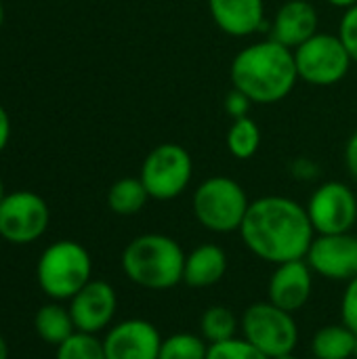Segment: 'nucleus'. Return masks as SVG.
Returning <instances> with one entry per match:
<instances>
[{
	"label": "nucleus",
	"mask_w": 357,
	"mask_h": 359,
	"mask_svg": "<svg viewBox=\"0 0 357 359\" xmlns=\"http://www.w3.org/2000/svg\"><path fill=\"white\" fill-rule=\"evenodd\" d=\"M314 276L305 259L274 265L267 282V301L288 313L301 311L311 299Z\"/></svg>",
	"instance_id": "4468645a"
},
{
	"label": "nucleus",
	"mask_w": 357,
	"mask_h": 359,
	"mask_svg": "<svg viewBox=\"0 0 357 359\" xmlns=\"http://www.w3.org/2000/svg\"><path fill=\"white\" fill-rule=\"evenodd\" d=\"M57 359H107L103 341L97 334L74 332L65 343L57 347Z\"/></svg>",
	"instance_id": "b1692460"
},
{
	"label": "nucleus",
	"mask_w": 357,
	"mask_h": 359,
	"mask_svg": "<svg viewBox=\"0 0 357 359\" xmlns=\"http://www.w3.org/2000/svg\"><path fill=\"white\" fill-rule=\"evenodd\" d=\"M292 53L299 78L314 86L339 84L353 63L339 34L328 32H318Z\"/></svg>",
	"instance_id": "6e6552de"
},
{
	"label": "nucleus",
	"mask_w": 357,
	"mask_h": 359,
	"mask_svg": "<svg viewBox=\"0 0 357 359\" xmlns=\"http://www.w3.org/2000/svg\"><path fill=\"white\" fill-rule=\"evenodd\" d=\"M231 84L257 105H269L286 99L297 80L295 53L267 38L242 48L231 61Z\"/></svg>",
	"instance_id": "f03ea898"
},
{
	"label": "nucleus",
	"mask_w": 357,
	"mask_h": 359,
	"mask_svg": "<svg viewBox=\"0 0 357 359\" xmlns=\"http://www.w3.org/2000/svg\"><path fill=\"white\" fill-rule=\"evenodd\" d=\"M305 261L316 276L347 284L357 278V236L353 231L316 236Z\"/></svg>",
	"instance_id": "9b49d317"
},
{
	"label": "nucleus",
	"mask_w": 357,
	"mask_h": 359,
	"mask_svg": "<svg viewBox=\"0 0 357 359\" xmlns=\"http://www.w3.org/2000/svg\"><path fill=\"white\" fill-rule=\"evenodd\" d=\"M4 200V185H2V181H0V202Z\"/></svg>",
	"instance_id": "72a5a7b5"
},
{
	"label": "nucleus",
	"mask_w": 357,
	"mask_h": 359,
	"mask_svg": "<svg viewBox=\"0 0 357 359\" xmlns=\"http://www.w3.org/2000/svg\"><path fill=\"white\" fill-rule=\"evenodd\" d=\"M261 145V130L259 124L244 116V118H236L227 130V149L234 158L238 160H250Z\"/></svg>",
	"instance_id": "4be33fe9"
},
{
	"label": "nucleus",
	"mask_w": 357,
	"mask_h": 359,
	"mask_svg": "<svg viewBox=\"0 0 357 359\" xmlns=\"http://www.w3.org/2000/svg\"><path fill=\"white\" fill-rule=\"evenodd\" d=\"M250 105H252V101H250L244 93H240L238 88H234V90L227 95V99H225V109H227V114H229L234 120H236V118L248 116Z\"/></svg>",
	"instance_id": "cd10ccee"
},
{
	"label": "nucleus",
	"mask_w": 357,
	"mask_h": 359,
	"mask_svg": "<svg viewBox=\"0 0 357 359\" xmlns=\"http://www.w3.org/2000/svg\"><path fill=\"white\" fill-rule=\"evenodd\" d=\"M194 162L189 151L179 143L156 145L143 160L139 179L149 198L168 202L179 198L191 183Z\"/></svg>",
	"instance_id": "0eeeda50"
},
{
	"label": "nucleus",
	"mask_w": 357,
	"mask_h": 359,
	"mask_svg": "<svg viewBox=\"0 0 357 359\" xmlns=\"http://www.w3.org/2000/svg\"><path fill=\"white\" fill-rule=\"evenodd\" d=\"M187 252L166 233H143L126 244L122 250L124 276L145 290H170L183 284Z\"/></svg>",
	"instance_id": "7ed1b4c3"
},
{
	"label": "nucleus",
	"mask_w": 357,
	"mask_h": 359,
	"mask_svg": "<svg viewBox=\"0 0 357 359\" xmlns=\"http://www.w3.org/2000/svg\"><path fill=\"white\" fill-rule=\"evenodd\" d=\"M356 358H357V353H356Z\"/></svg>",
	"instance_id": "c9c22d12"
},
{
	"label": "nucleus",
	"mask_w": 357,
	"mask_h": 359,
	"mask_svg": "<svg viewBox=\"0 0 357 359\" xmlns=\"http://www.w3.org/2000/svg\"><path fill=\"white\" fill-rule=\"evenodd\" d=\"M227 273V252L213 242L198 244L185 257L183 284L189 288H210Z\"/></svg>",
	"instance_id": "f3484780"
},
{
	"label": "nucleus",
	"mask_w": 357,
	"mask_h": 359,
	"mask_svg": "<svg viewBox=\"0 0 357 359\" xmlns=\"http://www.w3.org/2000/svg\"><path fill=\"white\" fill-rule=\"evenodd\" d=\"M208 343L194 332H175L162 341L158 359H206Z\"/></svg>",
	"instance_id": "5701e85b"
},
{
	"label": "nucleus",
	"mask_w": 357,
	"mask_h": 359,
	"mask_svg": "<svg viewBox=\"0 0 357 359\" xmlns=\"http://www.w3.org/2000/svg\"><path fill=\"white\" fill-rule=\"evenodd\" d=\"M162 341L160 330L151 322L130 318L107 330L103 349L107 359H158Z\"/></svg>",
	"instance_id": "f8f14e48"
},
{
	"label": "nucleus",
	"mask_w": 357,
	"mask_h": 359,
	"mask_svg": "<svg viewBox=\"0 0 357 359\" xmlns=\"http://www.w3.org/2000/svg\"><path fill=\"white\" fill-rule=\"evenodd\" d=\"M318 27H320V17L311 2L288 0L276 13L269 38L295 50L297 46L307 42L311 36H316Z\"/></svg>",
	"instance_id": "2eb2a0df"
},
{
	"label": "nucleus",
	"mask_w": 357,
	"mask_h": 359,
	"mask_svg": "<svg viewBox=\"0 0 357 359\" xmlns=\"http://www.w3.org/2000/svg\"><path fill=\"white\" fill-rule=\"evenodd\" d=\"M311 353L316 359H351L357 353V334L345 324L322 326L311 339Z\"/></svg>",
	"instance_id": "a211bd4d"
},
{
	"label": "nucleus",
	"mask_w": 357,
	"mask_h": 359,
	"mask_svg": "<svg viewBox=\"0 0 357 359\" xmlns=\"http://www.w3.org/2000/svg\"><path fill=\"white\" fill-rule=\"evenodd\" d=\"M250 200L244 187L231 177H208L202 181L191 198L196 221L213 233L240 231L248 212Z\"/></svg>",
	"instance_id": "39448f33"
},
{
	"label": "nucleus",
	"mask_w": 357,
	"mask_h": 359,
	"mask_svg": "<svg viewBox=\"0 0 357 359\" xmlns=\"http://www.w3.org/2000/svg\"><path fill=\"white\" fill-rule=\"evenodd\" d=\"M328 4H332V6H337V8H351V6H356L357 0H326Z\"/></svg>",
	"instance_id": "7c9ffc66"
},
{
	"label": "nucleus",
	"mask_w": 357,
	"mask_h": 359,
	"mask_svg": "<svg viewBox=\"0 0 357 359\" xmlns=\"http://www.w3.org/2000/svg\"><path fill=\"white\" fill-rule=\"evenodd\" d=\"M206 359H269L263 355L255 345H250L246 339L236 337L223 343H215L208 345V353Z\"/></svg>",
	"instance_id": "393cba45"
},
{
	"label": "nucleus",
	"mask_w": 357,
	"mask_h": 359,
	"mask_svg": "<svg viewBox=\"0 0 357 359\" xmlns=\"http://www.w3.org/2000/svg\"><path fill=\"white\" fill-rule=\"evenodd\" d=\"M8 137H11V120H8V114H6V109L0 105V151L6 147V143H8Z\"/></svg>",
	"instance_id": "c756f323"
},
{
	"label": "nucleus",
	"mask_w": 357,
	"mask_h": 359,
	"mask_svg": "<svg viewBox=\"0 0 357 359\" xmlns=\"http://www.w3.org/2000/svg\"><path fill=\"white\" fill-rule=\"evenodd\" d=\"M2 17H4V11H2V4H0V23H2Z\"/></svg>",
	"instance_id": "f704fd0d"
},
{
	"label": "nucleus",
	"mask_w": 357,
	"mask_h": 359,
	"mask_svg": "<svg viewBox=\"0 0 357 359\" xmlns=\"http://www.w3.org/2000/svg\"><path fill=\"white\" fill-rule=\"evenodd\" d=\"M341 324L357 334V278L345 284L341 297Z\"/></svg>",
	"instance_id": "bb28decb"
},
{
	"label": "nucleus",
	"mask_w": 357,
	"mask_h": 359,
	"mask_svg": "<svg viewBox=\"0 0 357 359\" xmlns=\"http://www.w3.org/2000/svg\"><path fill=\"white\" fill-rule=\"evenodd\" d=\"M307 215L316 236L347 233L357 223L356 191L341 181L322 183L307 202Z\"/></svg>",
	"instance_id": "1a4fd4ad"
},
{
	"label": "nucleus",
	"mask_w": 357,
	"mask_h": 359,
	"mask_svg": "<svg viewBox=\"0 0 357 359\" xmlns=\"http://www.w3.org/2000/svg\"><path fill=\"white\" fill-rule=\"evenodd\" d=\"M118 309V297L112 284L90 280L74 299H69V313L78 332L97 334L105 330Z\"/></svg>",
	"instance_id": "ddd939ff"
},
{
	"label": "nucleus",
	"mask_w": 357,
	"mask_h": 359,
	"mask_svg": "<svg viewBox=\"0 0 357 359\" xmlns=\"http://www.w3.org/2000/svg\"><path fill=\"white\" fill-rule=\"evenodd\" d=\"M244 246L261 261L282 265L305 259L316 238L307 208L286 196H263L250 202L240 227Z\"/></svg>",
	"instance_id": "f257e3e1"
},
{
	"label": "nucleus",
	"mask_w": 357,
	"mask_h": 359,
	"mask_svg": "<svg viewBox=\"0 0 357 359\" xmlns=\"http://www.w3.org/2000/svg\"><path fill=\"white\" fill-rule=\"evenodd\" d=\"M339 38L345 44L353 63H357V4L345 11L341 25H339Z\"/></svg>",
	"instance_id": "a878e982"
},
{
	"label": "nucleus",
	"mask_w": 357,
	"mask_h": 359,
	"mask_svg": "<svg viewBox=\"0 0 357 359\" xmlns=\"http://www.w3.org/2000/svg\"><path fill=\"white\" fill-rule=\"evenodd\" d=\"M36 278L44 294L50 299H74L93 280L90 255L74 240H59L40 255Z\"/></svg>",
	"instance_id": "20e7f679"
},
{
	"label": "nucleus",
	"mask_w": 357,
	"mask_h": 359,
	"mask_svg": "<svg viewBox=\"0 0 357 359\" xmlns=\"http://www.w3.org/2000/svg\"><path fill=\"white\" fill-rule=\"evenodd\" d=\"M276 359H299L295 353H288V355H282V358H276Z\"/></svg>",
	"instance_id": "473e14b6"
},
{
	"label": "nucleus",
	"mask_w": 357,
	"mask_h": 359,
	"mask_svg": "<svg viewBox=\"0 0 357 359\" xmlns=\"http://www.w3.org/2000/svg\"><path fill=\"white\" fill-rule=\"evenodd\" d=\"M240 332L269 359L295 353L299 345V326L295 313L276 307L269 301L252 303L240 318Z\"/></svg>",
	"instance_id": "423d86ee"
},
{
	"label": "nucleus",
	"mask_w": 357,
	"mask_h": 359,
	"mask_svg": "<svg viewBox=\"0 0 357 359\" xmlns=\"http://www.w3.org/2000/svg\"><path fill=\"white\" fill-rule=\"evenodd\" d=\"M34 328L38 332V337L48 343V345H61L65 343L76 330L74 326V320H72V313L69 309L57 305V303H50V305H44L36 311V318H34Z\"/></svg>",
	"instance_id": "6ab92c4d"
},
{
	"label": "nucleus",
	"mask_w": 357,
	"mask_h": 359,
	"mask_svg": "<svg viewBox=\"0 0 357 359\" xmlns=\"http://www.w3.org/2000/svg\"><path fill=\"white\" fill-rule=\"evenodd\" d=\"M238 330H240V320L225 305H210L200 318V337L208 345L236 339Z\"/></svg>",
	"instance_id": "412c9836"
},
{
	"label": "nucleus",
	"mask_w": 357,
	"mask_h": 359,
	"mask_svg": "<svg viewBox=\"0 0 357 359\" xmlns=\"http://www.w3.org/2000/svg\"><path fill=\"white\" fill-rule=\"evenodd\" d=\"M345 166L351 175V179L357 183V130L349 137L345 147Z\"/></svg>",
	"instance_id": "c85d7f7f"
},
{
	"label": "nucleus",
	"mask_w": 357,
	"mask_h": 359,
	"mask_svg": "<svg viewBox=\"0 0 357 359\" xmlns=\"http://www.w3.org/2000/svg\"><path fill=\"white\" fill-rule=\"evenodd\" d=\"M208 8L217 27L234 38L259 32L265 21L263 0H208Z\"/></svg>",
	"instance_id": "dca6fc26"
},
{
	"label": "nucleus",
	"mask_w": 357,
	"mask_h": 359,
	"mask_svg": "<svg viewBox=\"0 0 357 359\" xmlns=\"http://www.w3.org/2000/svg\"><path fill=\"white\" fill-rule=\"evenodd\" d=\"M0 359H8V347L2 337H0Z\"/></svg>",
	"instance_id": "2f4dec72"
},
{
	"label": "nucleus",
	"mask_w": 357,
	"mask_h": 359,
	"mask_svg": "<svg viewBox=\"0 0 357 359\" xmlns=\"http://www.w3.org/2000/svg\"><path fill=\"white\" fill-rule=\"evenodd\" d=\"M147 200H149V194L139 177L118 179L107 191V204H109L112 212H116L120 217H133V215L141 212L143 206L147 204Z\"/></svg>",
	"instance_id": "aec40b11"
},
{
	"label": "nucleus",
	"mask_w": 357,
	"mask_h": 359,
	"mask_svg": "<svg viewBox=\"0 0 357 359\" xmlns=\"http://www.w3.org/2000/svg\"><path fill=\"white\" fill-rule=\"evenodd\" d=\"M48 206L32 191H15L0 202V236L11 244H29L48 227Z\"/></svg>",
	"instance_id": "9d476101"
}]
</instances>
